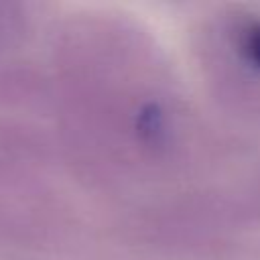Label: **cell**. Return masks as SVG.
<instances>
[{
  "label": "cell",
  "mask_w": 260,
  "mask_h": 260,
  "mask_svg": "<svg viewBox=\"0 0 260 260\" xmlns=\"http://www.w3.org/2000/svg\"><path fill=\"white\" fill-rule=\"evenodd\" d=\"M246 49L250 53V59L260 67V26H252L246 35Z\"/></svg>",
  "instance_id": "1"
}]
</instances>
